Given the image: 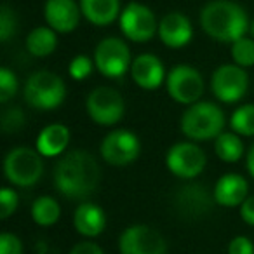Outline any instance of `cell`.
<instances>
[{"label":"cell","mask_w":254,"mask_h":254,"mask_svg":"<svg viewBox=\"0 0 254 254\" xmlns=\"http://www.w3.org/2000/svg\"><path fill=\"white\" fill-rule=\"evenodd\" d=\"M166 87L169 96L181 105H193L204 94V78L200 71L188 64H178L167 73Z\"/></svg>","instance_id":"obj_8"},{"label":"cell","mask_w":254,"mask_h":254,"mask_svg":"<svg viewBox=\"0 0 254 254\" xmlns=\"http://www.w3.org/2000/svg\"><path fill=\"white\" fill-rule=\"evenodd\" d=\"M85 108L92 122L99 126H113L124 117L126 112V103L119 91L101 85L91 91L85 101Z\"/></svg>","instance_id":"obj_7"},{"label":"cell","mask_w":254,"mask_h":254,"mask_svg":"<svg viewBox=\"0 0 254 254\" xmlns=\"http://www.w3.org/2000/svg\"><path fill=\"white\" fill-rule=\"evenodd\" d=\"M232 131L240 136H254V105H242L232 113Z\"/></svg>","instance_id":"obj_25"},{"label":"cell","mask_w":254,"mask_h":254,"mask_svg":"<svg viewBox=\"0 0 254 254\" xmlns=\"http://www.w3.org/2000/svg\"><path fill=\"white\" fill-rule=\"evenodd\" d=\"M82 9L75 0H47L44 5V18L47 26L58 33H70L80 23Z\"/></svg>","instance_id":"obj_15"},{"label":"cell","mask_w":254,"mask_h":254,"mask_svg":"<svg viewBox=\"0 0 254 254\" xmlns=\"http://www.w3.org/2000/svg\"><path fill=\"white\" fill-rule=\"evenodd\" d=\"M82 16L96 26H108L120 18V0H80Z\"/></svg>","instance_id":"obj_21"},{"label":"cell","mask_w":254,"mask_h":254,"mask_svg":"<svg viewBox=\"0 0 254 254\" xmlns=\"http://www.w3.org/2000/svg\"><path fill=\"white\" fill-rule=\"evenodd\" d=\"M249 32H251V37L254 39V19H253V23H251V28H249Z\"/></svg>","instance_id":"obj_37"},{"label":"cell","mask_w":254,"mask_h":254,"mask_svg":"<svg viewBox=\"0 0 254 254\" xmlns=\"http://www.w3.org/2000/svg\"><path fill=\"white\" fill-rule=\"evenodd\" d=\"M240 216L247 225L254 226V195H249L246 200L240 204Z\"/></svg>","instance_id":"obj_35"},{"label":"cell","mask_w":254,"mask_h":254,"mask_svg":"<svg viewBox=\"0 0 254 254\" xmlns=\"http://www.w3.org/2000/svg\"><path fill=\"white\" fill-rule=\"evenodd\" d=\"M94 64L101 75L108 78H119L131 70V51L122 39L106 37L94 49Z\"/></svg>","instance_id":"obj_6"},{"label":"cell","mask_w":254,"mask_h":254,"mask_svg":"<svg viewBox=\"0 0 254 254\" xmlns=\"http://www.w3.org/2000/svg\"><path fill=\"white\" fill-rule=\"evenodd\" d=\"M70 129L64 124H51L37 136V150L42 157H58L70 145Z\"/></svg>","instance_id":"obj_20"},{"label":"cell","mask_w":254,"mask_h":254,"mask_svg":"<svg viewBox=\"0 0 254 254\" xmlns=\"http://www.w3.org/2000/svg\"><path fill=\"white\" fill-rule=\"evenodd\" d=\"M159 37L164 46L171 49H180L185 47L193 37L190 19L181 12H169L159 23Z\"/></svg>","instance_id":"obj_17"},{"label":"cell","mask_w":254,"mask_h":254,"mask_svg":"<svg viewBox=\"0 0 254 254\" xmlns=\"http://www.w3.org/2000/svg\"><path fill=\"white\" fill-rule=\"evenodd\" d=\"M61 207L58 200L49 195H42L32 204V218L40 226H53L60 219Z\"/></svg>","instance_id":"obj_24"},{"label":"cell","mask_w":254,"mask_h":254,"mask_svg":"<svg viewBox=\"0 0 254 254\" xmlns=\"http://www.w3.org/2000/svg\"><path fill=\"white\" fill-rule=\"evenodd\" d=\"M120 254H166L167 244L159 230L148 225H131L119 239Z\"/></svg>","instance_id":"obj_11"},{"label":"cell","mask_w":254,"mask_h":254,"mask_svg":"<svg viewBox=\"0 0 254 254\" xmlns=\"http://www.w3.org/2000/svg\"><path fill=\"white\" fill-rule=\"evenodd\" d=\"M70 254H105L103 249L94 242H89V240H84V242H78L71 247Z\"/></svg>","instance_id":"obj_34"},{"label":"cell","mask_w":254,"mask_h":254,"mask_svg":"<svg viewBox=\"0 0 254 254\" xmlns=\"http://www.w3.org/2000/svg\"><path fill=\"white\" fill-rule=\"evenodd\" d=\"M200 26L211 39L233 44L246 37L251 25L247 14L232 0H211L200 11Z\"/></svg>","instance_id":"obj_2"},{"label":"cell","mask_w":254,"mask_h":254,"mask_svg":"<svg viewBox=\"0 0 254 254\" xmlns=\"http://www.w3.org/2000/svg\"><path fill=\"white\" fill-rule=\"evenodd\" d=\"M18 92V78L9 68H0V103H7Z\"/></svg>","instance_id":"obj_28"},{"label":"cell","mask_w":254,"mask_h":254,"mask_svg":"<svg viewBox=\"0 0 254 254\" xmlns=\"http://www.w3.org/2000/svg\"><path fill=\"white\" fill-rule=\"evenodd\" d=\"M0 254H23V244L18 235L4 232L0 235Z\"/></svg>","instance_id":"obj_32"},{"label":"cell","mask_w":254,"mask_h":254,"mask_svg":"<svg viewBox=\"0 0 254 254\" xmlns=\"http://www.w3.org/2000/svg\"><path fill=\"white\" fill-rule=\"evenodd\" d=\"M101 169L94 155L85 150H71L54 167V187L63 197L84 200L96 191Z\"/></svg>","instance_id":"obj_1"},{"label":"cell","mask_w":254,"mask_h":254,"mask_svg":"<svg viewBox=\"0 0 254 254\" xmlns=\"http://www.w3.org/2000/svg\"><path fill=\"white\" fill-rule=\"evenodd\" d=\"M228 254H254V246L247 237H233L228 244Z\"/></svg>","instance_id":"obj_33"},{"label":"cell","mask_w":254,"mask_h":254,"mask_svg":"<svg viewBox=\"0 0 254 254\" xmlns=\"http://www.w3.org/2000/svg\"><path fill=\"white\" fill-rule=\"evenodd\" d=\"M18 193L12 188H2L0 190V216L2 219H7L9 216L14 214L18 209Z\"/></svg>","instance_id":"obj_30"},{"label":"cell","mask_w":254,"mask_h":254,"mask_svg":"<svg viewBox=\"0 0 254 254\" xmlns=\"http://www.w3.org/2000/svg\"><path fill=\"white\" fill-rule=\"evenodd\" d=\"M73 225L75 230L85 239H94L105 232L106 226V216L99 205L92 202H82L73 214Z\"/></svg>","instance_id":"obj_19"},{"label":"cell","mask_w":254,"mask_h":254,"mask_svg":"<svg viewBox=\"0 0 254 254\" xmlns=\"http://www.w3.org/2000/svg\"><path fill=\"white\" fill-rule=\"evenodd\" d=\"M58 32L51 26H37L26 37V49L32 56L46 58L53 54L58 47Z\"/></svg>","instance_id":"obj_22"},{"label":"cell","mask_w":254,"mask_h":254,"mask_svg":"<svg viewBox=\"0 0 254 254\" xmlns=\"http://www.w3.org/2000/svg\"><path fill=\"white\" fill-rule=\"evenodd\" d=\"M166 166L174 176L181 180H193L204 171L205 153L191 141L176 143L166 153Z\"/></svg>","instance_id":"obj_12"},{"label":"cell","mask_w":254,"mask_h":254,"mask_svg":"<svg viewBox=\"0 0 254 254\" xmlns=\"http://www.w3.org/2000/svg\"><path fill=\"white\" fill-rule=\"evenodd\" d=\"M131 77L136 85H139L145 91H153L160 87L166 80V70L164 64L155 54H139L132 60Z\"/></svg>","instance_id":"obj_16"},{"label":"cell","mask_w":254,"mask_h":254,"mask_svg":"<svg viewBox=\"0 0 254 254\" xmlns=\"http://www.w3.org/2000/svg\"><path fill=\"white\" fill-rule=\"evenodd\" d=\"M25 124V115L19 108H11L2 115V127L5 132H18Z\"/></svg>","instance_id":"obj_31"},{"label":"cell","mask_w":254,"mask_h":254,"mask_svg":"<svg viewBox=\"0 0 254 254\" xmlns=\"http://www.w3.org/2000/svg\"><path fill=\"white\" fill-rule=\"evenodd\" d=\"M23 96L32 108L54 110L63 105L66 98V85L60 75L49 70H39L28 77Z\"/></svg>","instance_id":"obj_4"},{"label":"cell","mask_w":254,"mask_h":254,"mask_svg":"<svg viewBox=\"0 0 254 254\" xmlns=\"http://www.w3.org/2000/svg\"><path fill=\"white\" fill-rule=\"evenodd\" d=\"M4 173L11 185L28 188L39 183L44 174V162L39 150L28 146L12 148L4 159Z\"/></svg>","instance_id":"obj_5"},{"label":"cell","mask_w":254,"mask_h":254,"mask_svg":"<svg viewBox=\"0 0 254 254\" xmlns=\"http://www.w3.org/2000/svg\"><path fill=\"white\" fill-rule=\"evenodd\" d=\"M232 60L235 64L242 68L254 66V39L253 37H242L232 44Z\"/></svg>","instance_id":"obj_26"},{"label":"cell","mask_w":254,"mask_h":254,"mask_svg":"<svg viewBox=\"0 0 254 254\" xmlns=\"http://www.w3.org/2000/svg\"><path fill=\"white\" fill-rule=\"evenodd\" d=\"M99 152H101L105 162L120 167L138 159L139 152H141V143L134 132L127 131V129H117L103 138Z\"/></svg>","instance_id":"obj_13"},{"label":"cell","mask_w":254,"mask_h":254,"mask_svg":"<svg viewBox=\"0 0 254 254\" xmlns=\"http://www.w3.org/2000/svg\"><path fill=\"white\" fill-rule=\"evenodd\" d=\"M214 197L209 195V191L200 183H190L180 188L174 197V207L185 219H200L209 214L212 209Z\"/></svg>","instance_id":"obj_14"},{"label":"cell","mask_w":254,"mask_h":254,"mask_svg":"<svg viewBox=\"0 0 254 254\" xmlns=\"http://www.w3.org/2000/svg\"><path fill=\"white\" fill-rule=\"evenodd\" d=\"M120 32L132 42H148L159 32V23L150 7L138 2L127 4L120 12Z\"/></svg>","instance_id":"obj_9"},{"label":"cell","mask_w":254,"mask_h":254,"mask_svg":"<svg viewBox=\"0 0 254 254\" xmlns=\"http://www.w3.org/2000/svg\"><path fill=\"white\" fill-rule=\"evenodd\" d=\"M16 28H18L16 12L9 5H2L0 7V40L7 42L16 33Z\"/></svg>","instance_id":"obj_29"},{"label":"cell","mask_w":254,"mask_h":254,"mask_svg":"<svg viewBox=\"0 0 254 254\" xmlns=\"http://www.w3.org/2000/svg\"><path fill=\"white\" fill-rule=\"evenodd\" d=\"M246 167L249 171V174L254 178V143L251 145L249 152H247V157H246Z\"/></svg>","instance_id":"obj_36"},{"label":"cell","mask_w":254,"mask_h":254,"mask_svg":"<svg viewBox=\"0 0 254 254\" xmlns=\"http://www.w3.org/2000/svg\"><path fill=\"white\" fill-rule=\"evenodd\" d=\"M214 152L219 160L226 164H235L242 159L244 155V143L240 139V134L237 132H225L216 138Z\"/></svg>","instance_id":"obj_23"},{"label":"cell","mask_w":254,"mask_h":254,"mask_svg":"<svg viewBox=\"0 0 254 254\" xmlns=\"http://www.w3.org/2000/svg\"><path fill=\"white\" fill-rule=\"evenodd\" d=\"M94 66V60H91L89 56H84V54H78L68 64V73H70V77L73 80H84L92 73Z\"/></svg>","instance_id":"obj_27"},{"label":"cell","mask_w":254,"mask_h":254,"mask_svg":"<svg viewBox=\"0 0 254 254\" xmlns=\"http://www.w3.org/2000/svg\"><path fill=\"white\" fill-rule=\"evenodd\" d=\"M211 89L218 101L232 105L246 96L249 89V77L239 64H221L212 73Z\"/></svg>","instance_id":"obj_10"},{"label":"cell","mask_w":254,"mask_h":254,"mask_svg":"<svg viewBox=\"0 0 254 254\" xmlns=\"http://www.w3.org/2000/svg\"><path fill=\"white\" fill-rule=\"evenodd\" d=\"M181 131L193 141H207L218 138L225 127V113L218 105L197 101L187 108L181 117Z\"/></svg>","instance_id":"obj_3"},{"label":"cell","mask_w":254,"mask_h":254,"mask_svg":"<svg viewBox=\"0 0 254 254\" xmlns=\"http://www.w3.org/2000/svg\"><path fill=\"white\" fill-rule=\"evenodd\" d=\"M249 185L240 174H225L214 185L212 197L223 207H237L249 197Z\"/></svg>","instance_id":"obj_18"}]
</instances>
